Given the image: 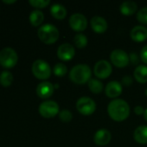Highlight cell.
Segmentation results:
<instances>
[{
  "instance_id": "30bf717a",
  "label": "cell",
  "mask_w": 147,
  "mask_h": 147,
  "mask_svg": "<svg viewBox=\"0 0 147 147\" xmlns=\"http://www.w3.org/2000/svg\"><path fill=\"white\" fill-rule=\"evenodd\" d=\"M68 23L73 30L81 32L88 27V19L81 13H75L70 16Z\"/></svg>"
},
{
  "instance_id": "44dd1931",
  "label": "cell",
  "mask_w": 147,
  "mask_h": 147,
  "mask_svg": "<svg viewBox=\"0 0 147 147\" xmlns=\"http://www.w3.org/2000/svg\"><path fill=\"white\" fill-rule=\"evenodd\" d=\"M89 90L94 94H100L104 90V84L102 82L96 78H91L88 83Z\"/></svg>"
},
{
  "instance_id": "e0dca14e",
  "label": "cell",
  "mask_w": 147,
  "mask_h": 147,
  "mask_svg": "<svg viewBox=\"0 0 147 147\" xmlns=\"http://www.w3.org/2000/svg\"><path fill=\"white\" fill-rule=\"evenodd\" d=\"M138 5L134 1H125L120 6V10L124 16H132L136 13Z\"/></svg>"
},
{
  "instance_id": "5bb4252c",
  "label": "cell",
  "mask_w": 147,
  "mask_h": 147,
  "mask_svg": "<svg viewBox=\"0 0 147 147\" xmlns=\"http://www.w3.org/2000/svg\"><path fill=\"white\" fill-rule=\"evenodd\" d=\"M54 90H55L54 85L48 81L40 83L36 87V94L40 98L42 99L49 98L53 95Z\"/></svg>"
},
{
  "instance_id": "4dcf8cb0",
  "label": "cell",
  "mask_w": 147,
  "mask_h": 147,
  "mask_svg": "<svg viewBox=\"0 0 147 147\" xmlns=\"http://www.w3.org/2000/svg\"><path fill=\"white\" fill-rule=\"evenodd\" d=\"M121 83H122V84L123 85H125V86H131L132 84H133V78L131 77V76H125L123 78H122V80H121Z\"/></svg>"
},
{
  "instance_id": "d6a6232c",
  "label": "cell",
  "mask_w": 147,
  "mask_h": 147,
  "mask_svg": "<svg viewBox=\"0 0 147 147\" xmlns=\"http://www.w3.org/2000/svg\"><path fill=\"white\" fill-rule=\"evenodd\" d=\"M3 2L5 3H13L16 2V0H11V1L10 0H9V1L8 0H3Z\"/></svg>"
},
{
  "instance_id": "8fae6325",
  "label": "cell",
  "mask_w": 147,
  "mask_h": 147,
  "mask_svg": "<svg viewBox=\"0 0 147 147\" xmlns=\"http://www.w3.org/2000/svg\"><path fill=\"white\" fill-rule=\"evenodd\" d=\"M75 49L70 43H63L57 49V57L62 61H68L75 57Z\"/></svg>"
},
{
  "instance_id": "3957f363",
  "label": "cell",
  "mask_w": 147,
  "mask_h": 147,
  "mask_svg": "<svg viewBox=\"0 0 147 147\" xmlns=\"http://www.w3.org/2000/svg\"><path fill=\"white\" fill-rule=\"evenodd\" d=\"M37 34L41 41L45 44H54L59 38V30L52 24L47 23L38 28Z\"/></svg>"
},
{
  "instance_id": "f1b7e54d",
  "label": "cell",
  "mask_w": 147,
  "mask_h": 147,
  "mask_svg": "<svg viewBox=\"0 0 147 147\" xmlns=\"http://www.w3.org/2000/svg\"><path fill=\"white\" fill-rule=\"evenodd\" d=\"M129 59H130V62L133 65H138V63L139 61V54L137 53H131L129 54Z\"/></svg>"
},
{
  "instance_id": "7402d4cb",
  "label": "cell",
  "mask_w": 147,
  "mask_h": 147,
  "mask_svg": "<svg viewBox=\"0 0 147 147\" xmlns=\"http://www.w3.org/2000/svg\"><path fill=\"white\" fill-rule=\"evenodd\" d=\"M43 19H44V15L39 9L33 10L29 15V22L35 27L39 26L43 22Z\"/></svg>"
},
{
  "instance_id": "6da1fadb",
  "label": "cell",
  "mask_w": 147,
  "mask_h": 147,
  "mask_svg": "<svg viewBox=\"0 0 147 147\" xmlns=\"http://www.w3.org/2000/svg\"><path fill=\"white\" fill-rule=\"evenodd\" d=\"M107 113L110 118L115 121H123L130 115V106L123 99H114L107 106Z\"/></svg>"
},
{
  "instance_id": "d6986e66",
  "label": "cell",
  "mask_w": 147,
  "mask_h": 147,
  "mask_svg": "<svg viewBox=\"0 0 147 147\" xmlns=\"http://www.w3.org/2000/svg\"><path fill=\"white\" fill-rule=\"evenodd\" d=\"M50 13L55 19L62 20L67 16V9L62 4L55 3L50 8Z\"/></svg>"
},
{
  "instance_id": "836d02e7",
  "label": "cell",
  "mask_w": 147,
  "mask_h": 147,
  "mask_svg": "<svg viewBox=\"0 0 147 147\" xmlns=\"http://www.w3.org/2000/svg\"><path fill=\"white\" fill-rule=\"evenodd\" d=\"M144 118H145V120L146 121V122H147V109L145 110V113H144Z\"/></svg>"
},
{
  "instance_id": "1f68e13d",
  "label": "cell",
  "mask_w": 147,
  "mask_h": 147,
  "mask_svg": "<svg viewBox=\"0 0 147 147\" xmlns=\"http://www.w3.org/2000/svg\"><path fill=\"white\" fill-rule=\"evenodd\" d=\"M145 109L142 107V106H136L135 108H134V113L136 114V115H144V113H145Z\"/></svg>"
},
{
  "instance_id": "ffe728a7",
  "label": "cell",
  "mask_w": 147,
  "mask_h": 147,
  "mask_svg": "<svg viewBox=\"0 0 147 147\" xmlns=\"http://www.w3.org/2000/svg\"><path fill=\"white\" fill-rule=\"evenodd\" d=\"M134 78L140 84L147 83V66L144 65H138L133 72Z\"/></svg>"
},
{
  "instance_id": "4316f807",
  "label": "cell",
  "mask_w": 147,
  "mask_h": 147,
  "mask_svg": "<svg viewBox=\"0 0 147 147\" xmlns=\"http://www.w3.org/2000/svg\"><path fill=\"white\" fill-rule=\"evenodd\" d=\"M59 118L62 121L68 123L72 120L73 115L68 109H62L61 112H59Z\"/></svg>"
},
{
  "instance_id": "5b68a950",
  "label": "cell",
  "mask_w": 147,
  "mask_h": 147,
  "mask_svg": "<svg viewBox=\"0 0 147 147\" xmlns=\"http://www.w3.org/2000/svg\"><path fill=\"white\" fill-rule=\"evenodd\" d=\"M18 60L16 52L11 47H4L0 52V65L4 68H11Z\"/></svg>"
},
{
  "instance_id": "484cf974",
  "label": "cell",
  "mask_w": 147,
  "mask_h": 147,
  "mask_svg": "<svg viewBox=\"0 0 147 147\" xmlns=\"http://www.w3.org/2000/svg\"><path fill=\"white\" fill-rule=\"evenodd\" d=\"M137 20L143 24H147V6L141 8L138 11Z\"/></svg>"
},
{
  "instance_id": "52a82bcc",
  "label": "cell",
  "mask_w": 147,
  "mask_h": 147,
  "mask_svg": "<svg viewBox=\"0 0 147 147\" xmlns=\"http://www.w3.org/2000/svg\"><path fill=\"white\" fill-rule=\"evenodd\" d=\"M59 105L56 102L48 100L42 102L39 106V113L40 115L47 119L55 117L57 114H59Z\"/></svg>"
},
{
  "instance_id": "7a4b0ae2",
  "label": "cell",
  "mask_w": 147,
  "mask_h": 147,
  "mask_svg": "<svg viewBox=\"0 0 147 147\" xmlns=\"http://www.w3.org/2000/svg\"><path fill=\"white\" fill-rule=\"evenodd\" d=\"M91 68L86 64H79L75 65L69 72L70 80L76 84H84L91 79Z\"/></svg>"
},
{
  "instance_id": "9c48e42d",
  "label": "cell",
  "mask_w": 147,
  "mask_h": 147,
  "mask_svg": "<svg viewBox=\"0 0 147 147\" xmlns=\"http://www.w3.org/2000/svg\"><path fill=\"white\" fill-rule=\"evenodd\" d=\"M112 72H113L112 65L107 60L101 59L96 62V64L94 65V73L100 79L107 78L112 74Z\"/></svg>"
},
{
  "instance_id": "603a6c76",
  "label": "cell",
  "mask_w": 147,
  "mask_h": 147,
  "mask_svg": "<svg viewBox=\"0 0 147 147\" xmlns=\"http://www.w3.org/2000/svg\"><path fill=\"white\" fill-rule=\"evenodd\" d=\"M74 43H75V47L77 48L82 49L88 45V37L84 34L79 33V34L75 35Z\"/></svg>"
},
{
  "instance_id": "9a60e30c",
  "label": "cell",
  "mask_w": 147,
  "mask_h": 147,
  "mask_svg": "<svg viewBox=\"0 0 147 147\" xmlns=\"http://www.w3.org/2000/svg\"><path fill=\"white\" fill-rule=\"evenodd\" d=\"M90 24H91L92 29L95 33H98V34L104 33L105 31H107V29L108 28L107 20L99 16H95L92 17V19L90 21Z\"/></svg>"
},
{
  "instance_id": "f546056e",
  "label": "cell",
  "mask_w": 147,
  "mask_h": 147,
  "mask_svg": "<svg viewBox=\"0 0 147 147\" xmlns=\"http://www.w3.org/2000/svg\"><path fill=\"white\" fill-rule=\"evenodd\" d=\"M140 59L147 65V45H146L140 51V54H139Z\"/></svg>"
},
{
  "instance_id": "2e32d148",
  "label": "cell",
  "mask_w": 147,
  "mask_h": 147,
  "mask_svg": "<svg viewBox=\"0 0 147 147\" xmlns=\"http://www.w3.org/2000/svg\"><path fill=\"white\" fill-rule=\"evenodd\" d=\"M130 36L135 42H143L147 39V28L142 25H138L133 28L130 32Z\"/></svg>"
},
{
  "instance_id": "ac0fdd59",
  "label": "cell",
  "mask_w": 147,
  "mask_h": 147,
  "mask_svg": "<svg viewBox=\"0 0 147 147\" xmlns=\"http://www.w3.org/2000/svg\"><path fill=\"white\" fill-rule=\"evenodd\" d=\"M133 138L136 142L141 145L147 144V126H139L138 127L134 133Z\"/></svg>"
},
{
  "instance_id": "83f0119b",
  "label": "cell",
  "mask_w": 147,
  "mask_h": 147,
  "mask_svg": "<svg viewBox=\"0 0 147 147\" xmlns=\"http://www.w3.org/2000/svg\"><path fill=\"white\" fill-rule=\"evenodd\" d=\"M29 3L30 5H32L35 8L42 9V8L47 7L50 3V1L49 0H29Z\"/></svg>"
},
{
  "instance_id": "cb8c5ba5",
  "label": "cell",
  "mask_w": 147,
  "mask_h": 147,
  "mask_svg": "<svg viewBox=\"0 0 147 147\" xmlns=\"http://www.w3.org/2000/svg\"><path fill=\"white\" fill-rule=\"evenodd\" d=\"M12 82H13V76L11 72L7 71H2V73L0 74V84L4 87H8L12 84Z\"/></svg>"
},
{
  "instance_id": "4fadbf2b",
  "label": "cell",
  "mask_w": 147,
  "mask_h": 147,
  "mask_svg": "<svg viewBox=\"0 0 147 147\" xmlns=\"http://www.w3.org/2000/svg\"><path fill=\"white\" fill-rule=\"evenodd\" d=\"M105 93L107 97L117 99L122 93V84L118 81H111L105 87Z\"/></svg>"
},
{
  "instance_id": "7c38bea8",
  "label": "cell",
  "mask_w": 147,
  "mask_h": 147,
  "mask_svg": "<svg viewBox=\"0 0 147 147\" xmlns=\"http://www.w3.org/2000/svg\"><path fill=\"white\" fill-rule=\"evenodd\" d=\"M111 140H112V134L110 131H108L106 128H101L98 130L94 136V143L100 146H105L108 145Z\"/></svg>"
},
{
  "instance_id": "e575fe53",
  "label": "cell",
  "mask_w": 147,
  "mask_h": 147,
  "mask_svg": "<svg viewBox=\"0 0 147 147\" xmlns=\"http://www.w3.org/2000/svg\"><path fill=\"white\" fill-rule=\"evenodd\" d=\"M145 94H146V96H147V89H146V91H145Z\"/></svg>"
},
{
  "instance_id": "8992f818",
  "label": "cell",
  "mask_w": 147,
  "mask_h": 147,
  "mask_svg": "<svg viewBox=\"0 0 147 147\" xmlns=\"http://www.w3.org/2000/svg\"><path fill=\"white\" fill-rule=\"evenodd\" d=\"M76 109L81 115H90L96 110V103L92 98L88 96H82L77 100Z\"/></svg>"
},
{
  "instance_id": "277c9868",
  "label": "cell",
  "mask_w": 147,
  "mask_h": 147,
  "mask_svg": "<svg viewBox=\"0 0 147 147\" xmlns=\"http://www.w3.org/2000/svg\"><path fill=\"white\" fill-rule=\"evenodd\" d=\"M31 69L34 76L41 80L48 79L51 75L50 65L43 59H36L34 61Z\"/></svg>"
},
{
  "instance_id": "ba28073f",
  "label": "cell",
  "mask_w": 147,
  "mask_h": 147,
  "mask_svg": "<svg viewBox=\"0 0 147 147\" xmlns=\"http://www.w3.org/2000/svg\"><path fill=\"white\" fill-rule=\"evenodd\" d=\"M110 60L113 65L119 68L126 67L130 62L129 55L122 49H114L110 54Z\"/></svg>"
},
{
  "instance_id": "d4e9b609",
  "label": "cell",
  "mask_w": 147,
  "mask_h": 147,
  "mask_svg": "<svg viewBox=\"0 0 147 147\" xmlns=\"http://www.w3.org/2000/svg\"><path fill=\"white\" fill-rule=\"evenodd\" d=\"M54 74L57 77H64L68 72V67L63 63H57L53 68Z\"/></svg>"
}]
</instances>
